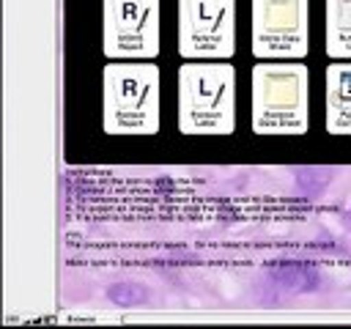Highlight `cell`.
Masks as SVG:
<instances>
[{
	"instance_id": "6da1fadb",
	"label": "cell",
	"mask_w": 351,
	"mask_h": 329,
	"mask_svg": "<svg viewBox=\"0 0 351 329\" xmlns=\"http://www.w3.org/2000/svg\"><path fill=\"white\" fill-rule=\"evenodd\" d=\"M236 123V71L228 60L178 66V129L184 134H230Z\"/></svg>"
},
{
	"instance_id": "7a4b0ae2",
	"label": "cell",
	"mask_w": 351,
	"mask_h": 329,
	"mask_svg": "<svg viewBox=\"0 0 351 329\" xmlns=\"http://www.w3.org/2000/svg\"><path fill=\"white\" fill-rule=\"evenodd\" d=\"M310 123V74L299 60L252 66V132L302 134Z\"/></svg>"
},
{
	"instance_id": "3957f363",
	"label": "cell",
	"mask_w": 351,
	"mask_h": 329,
	"mask_svg": "<svg viewBox=\"0 0 351 329\" xmlns=\"http://www.w3.org/2000/svg\"><path fill=\"white\" fill-rule=\"evenodd\" d=\"M104 132H159V69L151 60H112L104 66Z\"/></svg>"
},
{
	"instance_id": "277c9868",
	"label": "cell",
	"mask_w": 351,
	"mask_h": 329,
	"mask_svg": "<svg viewBox=\"0 0 351 329\" xmlns=\"http://www.w3.org/2000/svg\"><path fill=\"white\" fill-rule=\"evenodd\" d=\"M236 52V0H178V55L228 60Z\"/></svg>"
},
{
	"instance_id": "5b68a950",
	"label": "cell",
	"mask_w": 351,
	"mask_h": 329,
	"mask_svg": "<svg viewBox=\"0 0 351 329\" xmlns=\"http://www.w3.org/2000/svg\"><path fill=\"white\" fill-rule=\"evenodd\" d=\"M310 49V0H252V55L302 60Z\"/></svg>"
},
{
	"instance_id": "8992f818",
	"label": "cell",
	"mask_w": 351,
	"mask_h": 329,
	"mask_svg": "<svg viewBox=\"0 0 351 329\" xmlns=\"http://www.w3.org/2000/svg\"><path fill=\"white\" fill-rule=\"evenodd\" d=\"M104 55L154 60L159 55V0H104Z\"/></svg>"
},
{
	"instance_id": "52a82bcc",
	"label": "cell",
	"mask_w": 351,
	"mask_h": 329,
	"mask_svg": "<svg viewBox=\"0 0 351 329\" xmlns=\"http://www.w3.org/2000/svg\"><path fill=\"white\" fill-rule=\"evenodd\" d=\"M326 129L351 134V60H335L326 69Z\"/></svg>"
},
{
	"instance_id": "ba28073f",
	"label": "cell",
	"mask_w": 351,
	"mask_h": 329,
	"mask_svg": "<svg viewBox=\"0 0 351 329\" xmlns=\"http://www.w3.org/2000/svg\"><path fill=\"white\" fill-rule=\"evenodd\" d=\"M326 55L351 60V0H326Z\"/></svg>"
}]
</instances>
